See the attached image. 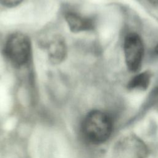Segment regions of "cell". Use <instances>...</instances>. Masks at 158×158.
<instances>
[{
  "instance_id": "30bf717a",
  "label": "cell",
  "mask_w": 158,
  "mask_h": 158,
  "mask_svg": "<svg viewBox=\"0 0 158 158\" xmlns=\"http://www.w3.org/2000/svg\"><path fill=\"white\" fill-rule=\"evenodd\" d=\"M155 52L157 55H158V44L155 48Z\"/></svg>"
},
{
  "instance_id": "277c9868",
  "label": "cell",
  "mask_w": 158,
  "mask_h": 158,
  "mask_svg": "<svg viewBox=\"0 0 158 158\" xmlns=\"http://www.w3.org/2000/svg\"><path fill=\"white\" fill-rule=\"evenodd\" d=\"M115 154L117 158H147L148 150L141 139L131 135L118 141Z\"/></svg>"
},
{
  "instance_id": "3957f363",
  "label": "cell",
  "mask_w": 158,
  "mask_h": 158,
  "mask_svg": "<svg viewBox=\"0 0 158 158\" xmlns=\"http://www.w3.org/2000/svg\"><path fill=\"white\" fill-rule=\"evenodd\" d=\"M125 60L128 69L131 72L138 71L144 56V44L141 38L136 33H130L123 43Z\"/></svg>"
},
{
  "instance_id": "8fae6325",
  "label": "cell",
  "mask_w": 158,
  "mask_h": 158,
  "mask_svg": "<svg viewBox=\"0 0 158 158\" xmlns=\"http://www.w3.org/2000/svg\"><path fill=\"white\" fill-rule=\"evenodd\" d=\"M155 92L157 93V94H158V86H157V88H156V90H155Z\"/></svg>"
},
{
  "instance_id": "8992f818",
  "label": "cell",
  "mask_w": 158,
  "mask_h": 158,
  "mask_svg": "<svg viewBox=\"0 0 158 158\" xmlns=\"http://www.w3.org/2000/svg\"><path fill=\"white\" fill-rule=\"evenodd\" d=\"M49 59L54 64L64 60L67 54V47L61 36H56L47 44Z\"/></svg>"
},
{
  "instance_id": "6da1fadb",
  "label": "cell",
  "mask_w": 158,
  "mask_h": 158,
  "mask_svg": "<svg viewBox=\"0 0 158 158\" xmlns=\"http://www.w3.org/2000/svg\"><path fill=\"white\" fill-rule=\"evenodd\" d=\"M81 131L86 141L93 144L102 143L110 137L112 133V119L102 111H91L84 118Z\"/></svg>"
},
{
  "instance_id": "ba28073f",
  "label": "cell",
  "mask_w": 158,
  "mask_h": 158,
  "mask_svg": "<svg viewBox=\"0 0 158 158\" xmlns=\"http://www.w3.org/2000/svg\"><path fill=\"white\" fill-rule=\"evenodd\" d=\"M23 0H0V4L8 7H15L23 2Z\"/></svg>"
},
{
  "instance_id": "7a4b0ae2",
  "label": "cell",
  "mask_w": 158,
  "mask_h": 158,
  "mask_svg": "<svg viewBox=\"0 0 158 158\" xmlns=\"http://www.w3.org/2000/svg\"><path fill=\"white\" fill-rule=\"evenodd\" d=\"M31 52L30 40L22 33H15L9 36L4 48L5 56L16 67H21L27 64L30 59Z\"/></svg>"
},
{
  "instance_id": "52a82bcc",
  "label": "cell",
  "mask_w": 158,
  "mask_h": 158,
  "mask_svg": "<svg viewBox=\"0 0 158 158\" xmlns=\"http://www.w3.org/2000/svg\"><path fill=\"white\" fill-rule=\"evenodd\" d=\"M151 78V73L148 71L139 73L133 77L127 85L129 89L145 90L149 85Z\"/></svg>"
},
{
  "instance_id": "5b68a950",
  "label": "cell",
  "mask_w": 158,
  "mask_h": 158,
  "mask_svg": "<svg viewBox=\"0 0 158 158\" xmlns=\"http://www.w3.org/2000/svg\"><path fill=\"white\" fill-rule=\"evenodd\" d=\"M65 19L69 28L73 32L89 31L94 28V21L93 19L82 16L74 12H66Z\"/></svg>"
},
{
  "instance_id": "9c48e42d",
  "label": "cell",
  "mask_w": 158,
  "mask_h": 158,
  "mask_svg": "<svg viewBox=\"0 0 158 158\" xmlns=\"http://www.w3.org/2000/svg\"><path fill=\"white\" fill-rule=\"evenodd\" d=\"M150 3H151L152 4H154V5H156V4H158V0H148Z\"/></svg>"
}]
</instances>
